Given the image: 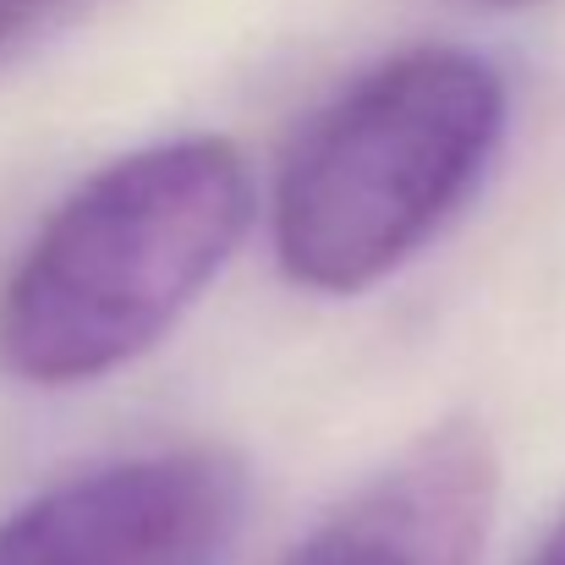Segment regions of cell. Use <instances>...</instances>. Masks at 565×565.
Listing matches in <instances>:
<instances>
[{
	"label": "cell",
	"instance_id": "3957f363",
	"mask_svg": "<svg viewBox=\"0 0 565 565\" xmlns=\"http://www.w3.org/2000/svg\"><path fill=\"white\" fill-rule=\"evenodd\" d=\"M247 522V467L166 445L55 478L0 516V565H220Z\"/></svg>",
	"mask_w": 565,
	"mask_h": 565
},
{
	"label": "cell",
	"instance_id": "52a82bcc",
	"mask_svg": "<svg viewBox=\"0 0 565 565\" xmlns=\"http://www.w3.org/2000/svg\"><path fill=\"white\" fill-rule=\"evenodd\" d=\"M472 6H533V0H472Z\"/></svg>",
	"mask_w": 565,
	"mask_h": 565
},
{
	"label": "cell",
	"instance_id": "6da1fadb",
	"mask_svg": "<svg viewBox=\"0 0 565 565\" xmlns=\"http://www.w3.org/2000/svg\"><path fill=\"white\" fill-rule=\"evenodd\" d=\"M253 177L225 138H171L72 188L0 280V374L77 390L149 358L253 225Z\"/></svg>",
	"mask_w": 565,
	"mask_h": 565
},
{
	"label": "cell",
	"instance_id": "8992f818",
	"mask_svg": "<svg viewBox=\"0 0 565 565\" xmlns=\"http://www.w3.org/2000/svg\"><path fill=\"white\" fill-rule=\"evenodd\" d=\"M522 565H565V516L550 527V539H544V544H539Z\"/></svg>",
	"mask_w": 565,
	"mask_h": 565
},
{
	"label": "cell",
	"instance_id": "277c9868",
	"mask_svg": "<svg viewBox=\"0 0 565 565\" xmlns=\"http://www.w3.org/2000/svg\"><path fill=\"white\" fill-rule=\"evenodd\" d=\"M494 450L472 423H439L341 500L280 565H478L494 522Z\"/></svg>",
	"mask_w": 565,
	"mask_h": 565
},
{
	"label": "cell",
	"instance_id": "7a4b0ae2",
	"mask_svg": "<svg viewBox=\"0 0 565 565\" xmlns=\"http://www.w3.org/2000/svg\"><path fill=\"white\" fill-rule=\"evenodd\" d=\"M511 127L494 61L412 44L319 105L280 154L269 242L291 286L363 297L406 269L489 182Z\"/></svg>",
	"mask_w": 565,
	"mask_h": 565
},
{
	"label": "cell",
	"instance_id": "5b68a950",
	"mask_svg": "<svg viewBox=\"0 0 565 565\" xmlns=\"http://www.w3.org/2000/svg\"><path fill=\"white\" fill-rule=\"evenodd\" d=\"M55 11V0H0V61Z\"/></svg>",
	"mask_w": 565,
	"mask_h": 565
}]
</instances>
